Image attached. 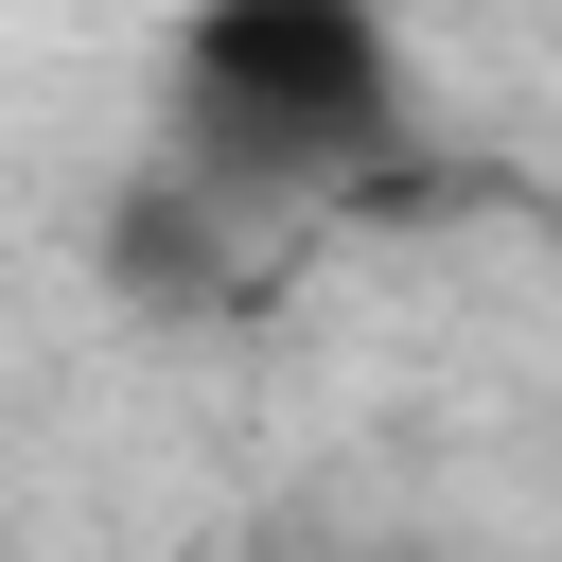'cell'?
<instances>
[{"instance_id": "obj_1", "label": "cell", "mask_w": 562, "mask_h": 562, "mask_svg": "<svg viewBox=\"0 0 562 562\" xmlns=\"http://www.w3.org/2000/svg\"><path fill=\"white\" fill-rule=\"evenodd\" d=\"M176 176L211 211H316L351 176H386L404 140V35L386 0H176Z\"/></svg>"}]
</instances>
